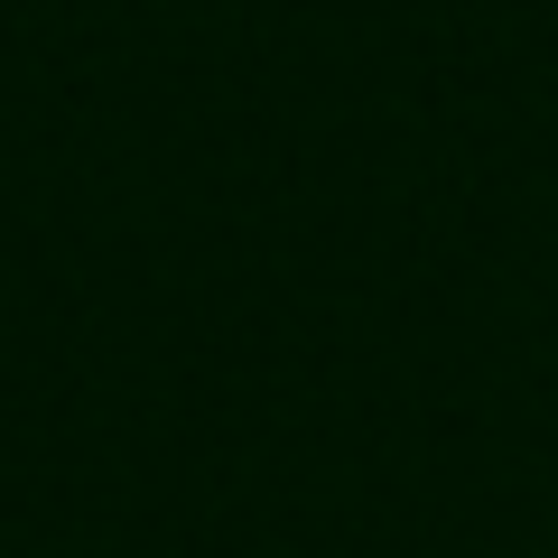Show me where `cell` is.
Listing matches in <instances>:
<instances>
[]
</instances>
